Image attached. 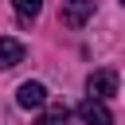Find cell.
I'll use <instances>...</instances> for the list:
<instances>
[{
  "label": "cell",
  "instance_id": "3957f363",
  "mask_svg": "<svg viewBox=\"0 0 125 125\" xmlns=\"http://www.w3.org/2000/svg\"><path fill=\"white\" fill-rule=\"evenodd\" d=\"M16 102H20L23 109H43V105H47V86H43V82H23V86L16 90Z\"/></svg>",
  "mask_w": 125,
  "mask_h": 125
},
{
  "label": "cell",
  "instance_id": "277c9868",
  "mask_svg": "<svg viewBox=\"0 0 125 125\" xmlns=\"http://www.w3.org/2000/svg\"><path fill=\"white\" fill-rule=\"evenodd\" d=\"M90 16H94V0H62V23L82 27Z\"/></svg>",
  "mask_w": 125,
  "mask_h": 125
},
{
  "label": "cell",
  "instance_id": "7a4b0ae2",
  "mask_svg": "<svg viewBox=\"0 0 125 125\" xmlns=\"http://www.w3.org/2000/svg\"><path fill=\"white\" fill-rule=\"evenodd\" d=\"M78 117H82L86 125H113L109 105H105V102H98V98H82V102H78Z\"/></svg>",
  "mask_w": 125,
  "mask_h": 125
},
{
  "label": "cell",
  "instance_id": "ba28073f",
  "mask_svg": "<svg viewBox=\"0 0 125 125\" xmlns=\"http://www.w3.org/2000/svg\"><path fill=\"white\" fill-rule=\"evenodd\" d=\"M121 4H125V0H121Z\"/></svg>",
  "mask_w": 125,
  "mask_h": 125
},
{
  "label": "cell",
  "instance_id": "8992f818",
  "mask_svg": "<svg viewBox=\"0 0 125 125\" xmlns=\"http://www.w3.org/2000/svg\"><path fill=\"white\" fill-rule=\"evenodd\" d=\"M35 125H70V109H66V105H51V109L39 113Z\"/></svg>",
  "mask_w": 125,
  "mask_h": 125
},
{
  "label": "cell",
  "instance_id": "6da1fadb",
  "mask_svg": "<svg viewBox=\"0 0 125 125\" xmlns=\"http://www.w3.org/2000/svg\"><path fill=\"white\" fill-rule=\"evenodd\" d=\"M86 90H90V98H98V102H105L109 94H117V74L105 66V70H94L90 78H86Z\"/></svg>",
  "mask_w": 125,
  "mask_h": 125
},
{
  "label": "cell",
  "instance_id": "52a82bcc",
  "mask_svg": "<svg viewBox=\"0 0 125 125\" xmlns=\"http://www.w3.org/2000/svg\"><path fill=\"white\" fill-rule=\"evenodd\" d=\"M12 8H16L20 20H35V16L43 12V0H12Z\"/></svg>",
  "mask_w": 125,
  "mask_h": 125
},
{
  "label": "cell",
  "instance_id": "5b68a950",
  "mask_svg": "<svg viewBox=\"0 0 125 125\" xmlns=\"http://www.w3.org/2000/svg\"><path fill=\"white\" fill-rule=\"evenodd\" d=\"M16 62H23V43L0 35V66H16Z\"/></svg>",
  "mask_w": 125,
  "mask_h": 125
}]
</instances>
